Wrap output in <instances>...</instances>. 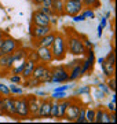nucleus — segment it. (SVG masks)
Returning <instances> with one entry per match:
<instances>
[{
  "instance_id": "0eeeda50",
  "label": "nucleus",
  "mask_w": 117,
  "mask_h": 124,
  "mask_svg": "<svg viewBox=\"0 0 117 124\" xmlns=\"http://www.w3.org/2000/svg\"><path fill=\"white\" fill-rule=\"evenodd\" d=\"M83 10V3L77 0H65V14H68L70 17L79 14Z\"/></svg>"
},
{
  "instance_id": "39448f33",
  "label": "nucleus",
  "mask_w": 117,
  "mask_h": 124,
  "mask_svg": "<svg viewBox=\"0 0 117 124\" xmlns=\"http://www.w3.org/2000/svg\"><path fill=\"white\" fill-rule=\"evenodd\" d=\"M19 47V41L13 39V37H3L1 40V46H0V51L1 54H11L14 50H17Z\"/></svg>"
},
{
  "instance_id": "58836bf2",
  "label": "nucleus",
  "mask_w": 117,
  "mask_h": 124,
  "mask_svg": "<svg viewBox=\"0 0 117 124\" xmlns=\"http://www.w3.org/2000/svg\"><path fill=\"white\" fill-rule=\"evenodd\" d=\"M73 19H74V21H77V22H79V21H84L86 18L83 17V15H79V14H76V15H73Z\"/></svg>"
},
{
  "instance_id": "a18cd8bd",
  "label": "nucleus",
  "mask_w": 117,
  "mask_h": 124,
  "mask_svg": "<svg viewBox=\"0 0 117 124\" xmlns=\"http://www.w3.org/2000/svg\"><path fill=\"white\" fill-rule=\"evenodd\" d=\"M1 55H3V54H1V51H0V57H1Z\"/></svg>"
},
{
  "instance_id": "6ab92c4d",
  "label": "nucleus",
  "mask_w": 117,
  "mask_h": 124,
  "mask_svg": "<svg viewBox=\"0 0 117 124\" xmlns=\"http://www.w3.org/2000/svg\"><path fill=\"white\" fill-rule=\"evenodd\" d=\"M79 109H80L79 105H70V103H69L68 109H66V113H65V117L68 120H76Z\"/></svg>"
},
{
  "instance_id": "6e6552de",
  "label": "nucleus",
  "mask_w": 117,
  "mask_h": 124,
  "mask_svg": "<svg viewBox=\"0 0 117 124\" xmlns=\"http://www.w3.org/2000/svg\"><path fill=\"white\" fill-rule=\"evenodd\" d=\"M50 32H51V26H50V25H47V26L33 25V26L30 28V35H32L33 39H40V37H43L44 35H47Z\"/></svg>"
},
{
  "instance_id": "1a4fd4ad",
  "label": "nucleus",
  "mask_w": 117,
  "mask_h": 124,
  "mask_svg": "<svg viewBox=\"0 0 117 124\" xmlns=\"http://www.w3.org/2000/svg\"><path fill=\"white\" fill-rule=\"evenodd\" d=\"M37 53H39V57H40V62L50 63V62L54 61V57H52V53H51L50 47H37Z\"/></svg>"
},
{
  "instance_id": "9b49d317",
  "label": "nucleus",
  "mask_w": 117,
  "mask_h": 124,
  "mask_svg": "<svg viewBox=\"0 0 117 124\" xmlns=\"http://www.w3.org/2000/svg\"><path fill=\"white\" fill-rule=\"evenodd\" d=\"M28 106H29V115L32 116H37L39 112V106H40V101L39 98L35 95H28Z\"/></svg>"
},
{
  "instance_id": "412c9836",
  "label": "nucleus",
  "mask_w": 117,
  "mask_h": 124,
  "mask_svg": "<svg viewBox=\"0 0 117 124\" xmlns=\"http://www.w3.org/2000/svg\"><path fill=\"white\" fill-rule=\"evenodd\" d=\"M13 58H14V61H22V59H26V50H23V48H17V50H14L13 53Z\"/></svg>"
},
{
  "instance_id": "5701e85b",
  "label": "nucleus",
  "mask_w": 117,
  "mask_h": 124,
  "mask_svg": "<svg viewBox=\"0 0 117 124\" xmlns=\"http://www.w3.org/2000/svg\"><path fill=\"white\" fill-rule=\"evenodd\" d=\"M40 84V80L36 79V77H33V76H30V77H26L25 79V84H23V87H36V85Z\"/></svg>"
},
{
  "instance_id": "bb28decb",
  "label": "nucleus",
  "mask_w": 117,
  "mask_h": 124,
  "mask_svg": "<svg viewBox=\"0 0 117 124\" xmlns=\"http://www.w3.org/2000/svg\"><path fill=\"white\" fill-rule=\"evenodd\" d=\"M83 6L86 7H98L99 6V0H81Z\"/></svg>"
},
{
  "instance_id": "b1692460",
  "label": "nucleus",
  "mask_w": 117,
  "mask_h": 124,
  "mask_svg": "<svg viewBox=\"0 0 117 124\" xmlns=\"http://www.w3.org/2000/svg\"><path fill=\"white\" fill-rule=\"evenodd\" d=\"M28 59H30V61H33L35 63H39L40 62V57H39V53H37V50H32V51H29L26 55Z\"/></svg>"
},
{
  "instance_id": "4c0bfd02",
  "label": "nucleus",
  "mask_w": 117,
  "mask_h": 124,
  "mask_svg": "<svg viewBox=\"0 0 117 124\" xmlns=\"http://www.w3.org/2000/svg\"><path fill=\"white\" fill-rule=\"evenodd\" d=\"M83 17L86 18V19H87V18H88V17H90V18H94V13H92L91 10H88V11H86V13L83 14Z\"/></svg>"
},
{
  "instance_id": "f3484780",
  "label": "nucleus",
  "mask_w": 117,
  "mask_h": 124,
  "mask_svg": "<svg viewBox=\"0 0 117 124\" xmlns=\"http://www.w3.org/2000/svg\"><path fill=\"white\" fill-rule=\"evenodd\" d=\"M81 75H83V72H81V62L79 61L72 66V70H70V73H69V81L76 80L77 77H80Z\"/></svg>"
},
{
  "instance_id": "72a5a7b5",
  "label": "nucleus",
  "mask_w": 117,
  "mask_h": 124,
  "mask_svg": "<svg viewBox=\"0 0 117 124\" xmlns=\"http://www.w3.org/2000/svg\"><path fill=\"white\" fill-rule=\"evenodd\" d=\"M41 11L45 13L47 15H50V17H54V13H52L51 7H48V6H43V7H41Z\"/></svg>"
},
{
  "instance_id": "c85d7f7f",
  "label": "nucleus",
  "mask_w": 117,
  "mask_h": 124,
  "mask_svg": "<svg viewBox=\"0 0 117 124\" xmlns=\"http://www.w3.org/2000/svg\"><path fill=\"white\" fill-rule=\"evenodd\" d=\"M101 123H112V117H110V113L109 112H102V119H101Z\"/></svg>"
},
{
  "instance_id": "c9c22d12",
  "label": "nucleus",
  "mask_w": 117,
  "mask_h": 124,
  "mask_svg": "<svg viewBox=\"0 0 117 124\" xmlns=\"http://www.w3.org/2000/svg\"><path fill=\"white\" fill-rule=\"evenodd\" d=\"M10 93H14V94H22V90L15 87V85H11L10 87Z\"/></svg>"
},
{
  "instance_id": "f257e3e1",
  "label": "nucleus",
  "mask_w": 117,
  "mask_h": 124,
  "mask_svg": "<svg viewBox=\"0 0 117 124\" xmlns=\"http://www.w3.org/2000/svg\"><path fill=\"white\" fill-rule=\"evenodd\" d=\"M50 48H51L54 61H62L66 57V39H65V36L62 33H57Z\"/></svg>"
},
{
  "instance_id": "a211bd4d",
  "label": "nucleus",
  "mask_w": 117,
  "mask_h": 124,
  "mask_svg": "<svg viewBox=\"0 0 117 124\" xmlns=\"http://www.w3.org/2000/svg\"><path fill=\"white\" fill-rule=\"evenodd\" d=\"M35 62L30 61V59H26L25 61V68H23L22 73H21V76H22L23 79H26V77H30L32 73H33V69H35Z\"/></svg>"
},
{
  "instance_id": "37998d69",
  "label": "nucleus",
  "mask_w": 117,
  "mask_h": 124,
  "mask_svg": "<svg viewBox=\"0 0 117 124\" xmlns=\"http://www.w3.org/2000/svg\"><path fill=\"white\" fill-rule=\"evenodd\" d=\"M102 29H103V26H101V25H99V26H98V35L99 36L102 35Z\"/></svg>"
},
{
  "instance_id": "f8f14e48",
  "label": "nucleus",
  "mask_w": 117,
  "mask_h": 124,
  "mask_svg": "<svg viewBox=\"0 0 117 124\" xmlns=\"http://www.w3.org/2000/svg\"><path fill=\"white\" fill-rule=\"evenodd\" d=\"M14 58H13V54H3L0 57V69L3 70H10L13 69L14 66Z\"/></svg>"
},
{
  "instance_id": "aec40b11",
  "label": "nucleus",
  "mask_w": 117,
  "mask_h": 124,
  "mask_svg": "<svg viewBox=\"0 0 117 124\" xmlns=\"http://www.w3.org/2000/svg\"><path fill=\"white\" fill-rule=\"evenodd\" d=\"M114 66H116V63H112V62H106L103 59L102 62V69H103V73L108 77H112L114 75Z\"/></svg>"
},
{
  "instance_id": "c756f323",
  "label": "nucleus",
  "mask_w": 117,
  "mask_h": 124,
  "mask_svg": "<svg viewBox=\"0 0 117 124\" xmlns=\"http://www.w3.org/2000/svg\"><path fill=\"white\" fill-rule=\"evenodd\" d=\"M105 61L106 62H112V63H116V53H114V50H112V51L108 54V57L105 58Z\"/></svg>"
},
{
  "instance_id": "2eb2a0df",
  "label": "nucleus",
  "mask_w": 117,
  "mask_h": 124,
  "mask_svg": "<svg viewBox=\"0 0 117 124\" xmlns=\"http://www.w3.org/2000/svg\"><path fill=\"white\" fill-rule=\"evenodd\" d=\"M3 102H4V109H6V115L8 116H15V101L14 98L8 97H3Z\"/></svg>"
},
{
  "instance_id": "20e7f679",
  "label": "nucleus",
  "mask_w": 117,
  "mask_h": 124,
  "mask_svg": "<svg viewBox=\"0 0 117 124\" xmlns=\"http://www.w3.org/2000/svg\"><path fill=\"white\" fill-rule=\"evenodd\" d=\"M15 101V116L25 119L29 116V106H28L26 98H14Z\"/></svg>"
},
{
  "instance_id": "c03bdc74",
  "label": "nucleus",
  "mask_w": 117,
  "mask_h": 124,
  "mask_svg": "<svg viewBox=\"0 0 117 124\" xmlns=\"http://www.w3.org/2000/svg\"><path fill=\"white\" fill-rule=\"evenodd\" d=\"M3 37H4V32L1 31V29H0V40L3 39Z\"/></svg>"
},
{
  "instance_id": "ea45409f",
  "label": "nucleus",
  "mask_w": 117,
  "mask_h": 124,
  "mask_svg": "<svg viewBox=\"0 0 117 124\" xmlns=\"http://www.w3.org/2000/svg\"><path fill=\"white\" fill-rule=\"evenodd\" d=\"M114 110H116V109H114V101H113V102H110V103H109V112L114 113Z\"/></svg>"
},
{
  "instance_id": "a19ab883",
  "label": "nucleus",
  "mask_w": 117,
  "mask_h": 124,
  "mask_svg": "<svg viewBox=\"0 0 117 124\" xmlns=\"http://www.w3.org/2000/svg\"><path fill=\"white\" fill-rule=\"evenodd\" d=\"M51 1H52V0H43V3H41V4H43V6H48V7H50V6H51Z\"/></svg>"
},
{
  "instance_id": "f03ea898",
  "label": "nucleus",
  "mask_w": 117,
  "mask_h": 124,
  "mask_svg": "<svg viewBox=\"0 0 117 124\" xmlns=\"http://www.w3.org/2000/svg\"><path fill=\"white\" fill-rule=\"evenodd\" d=\"M66 43H68L69 53H72L73 55H84L87 53V48L83 44V40L77 35H70L66 40Z\"/></svg>"
},
{
  "instance_id": "e433bc0d",
  "label": "nucleus",
  "mask_w": 117,
  "mask_h": 124,
  "mask_svg": "<svg viewBox=\"0 0 117 124\" xmlns=\"http://www.w3.org/2000/svg\"><path fill=\"white\" fill-rule=\"evenodd\" d=\"M10 80H11L13 83H19V81H21V76H19V75L11 76V77H10Z\"/></svg>"
},
{
  "instance_id": "dca6fc26",
  "label": "nucleus",
  "mask_w": 117,
  "mask_h": 124,
  "mask_svg": "<svg viewBox=\"0 0 117 124\" xmlns=\"http://www.w3.org/2000/svg\"><path fill=\"white\" fill-rule=\"evenodd\" d=\"M47 70H48V66H47L45 63H36V65H35V69H33L32 76L40 80L41 77H43V75H44Z\"/></svg>"
},
{
  "instance_id": "a878e982",
  "label": "nucleus",
  "mask_w": 117,
  "mask_h": 124,
  "mask_svg": "<svg viewBox=\"0 0 117 124\" xmlns=\"http://www.w3.org/2000/svg\"><path fill=\"white\" fill-rule=\"evenodd\" d=\"M76 121H79V123H86V108H80L79 109Z\"/></svg>"
},
{
  "instance_id": "423d86ee",
  "label": "nucleus",
  "mask_w": 117,
  "mask_h": 124,
  "mask_svg": "<svg viewBox=\"0 0 117 124\" xmlns=\"http://www.w3.org/2000/svg\"><path fill=\"white\" fill-rule=\"evenodd\" d=\"M32 23L33 25H40V26H47L51 23V17L43 13L41 10H37L32 14Z\"/></svg>"
},
{
  "instance_id": "2f4dec72",
  "label": "nucleus",
  "mask_w": 117,
  "mask_h": 124,
  "mask_svg": "<svg viewBox=\"0 0 117 124\" xmlns=\"http://www.w3.org/2000/svg\"><path fill=\"white\" fill-rule=\"evenodd\" d=\"M108 87L110 90H112L113 93L116 91V79H114V76H112V77H109V83H108Z\"/></svg>"
},
{
  "instance_id": "7ed1b4c3",
  "label": "nucleus",
  "mask_w": 117,
  "mask_h": 124,
  "mask_svg": "<svg viewBox=\"0 0 117 124\" xmlns=\"http://www.w3.org/2000/svg\"><path fill=\"white\" fill-rule=\"evenodd\" d=\"M69 81V72L66 68L57 66L51 70V83H65Z\"/></svg>"
},
{
  "instance_id": "cd10ccee",
  "label": "nucleus",
  "mask_w": 117,
  "mask_h": 124,
  "mask_svg": "<svg viewBox=\"0 0 117 124\" xmlns=\"http://www.w3.org/2000/svg\"><path fill=\"white\" fill-rule=\"evenodd\" d=\"M94 112L95 110H92V109H88V110L86 109V121L94 123Z\"/></svg>"
},
{
  "instance_id": "4be33fe9",
  "label": "nucleus",
  "mask_w": 117,
  "mask_h": 124,
  "mask_svg": "<svg viewBox=\"0 0 117 124\" xmlns=\"http://www.w3.org/2000/svg\"><path fill=\"white\" fill-rule=\"evenodd\" d=\"M68 106H69V102L66 101V99H63V101L58 102V119L65 117V113H66Z\"/></svg>"
},
{
  "instance_id": "9d476101",
  "label": "nucleus",
  "mask_w": 117,
  "mask_h": 124,
  "mask_svg": "<svg viewBox=\"0 0 117 124\" xmlns=\"http://www.w3.org/2000/svg\"><path fill=\"white\" fill-rule=\"evenodd\" d=\"M51 99H43L40 101V106H39V112L37 116L39 117H50V112H51Z\"/></svg>"
},
{
  "instance_id": "7c9ffc66",
  "label": "nucleus",
  "mask_w": 117,
  "mask_h": 124,
  "mask_svg": "<svg viewBox=\"0 0 117 124\" xmlns=\"http://www.w3.org/2000/svg\"><path fill=\"white\" fill-rule=\"evenodd\" d=\"M102 109H98V110L94 112V123H101V119H102Z\"/></svg>"
},
{
  "instance_id": "473e14b6",
  "label": "nucleus",
  "mask_w": 117,
  "mask_h": 124,
  "mask_svg": "<svg viewBox=\"0 0 117 124\" xmlns=\"http://www.w3.org/2000/svg\"><path fill=\"white\" fill-rule=\"evenodd\" d=\"M0 94H1L3 97H8V95H10V88H7L4 84H1V83H0Z\"/></svg>"
},
{
  "instance_id": "ddd939ff",
  "label": "nucleus",
  "mask_w": 117,
  "mask_h": 124,
  "mask_svg": "<svg viewBox=\"0 0 117 124\" xmlns=\"http://www.w3.org/2000/svg\"><path fill=\"white\" fill-rule=\"evenodd\" d=\"M55 35L57 33H54V32H50V33H47V35H44L43 37H40V39H36V46L37 47H51V44H52V41H54L55 39Z\"/></svg>"
},
{
  "instance_id": "f704fd0d",
  "label": "nucleus",
  "mask_w": 117,
  "mask_h": 124,
  "mask_svg": "<svg viewBox=\"0 0 117 124\" xmlns=\"http://www.w3.org/2000/svg\"><path fill=\"white\" fill-rule=\"evenodd\" d=\"M0 113L6 115V109H4V102H3V95L0 94Z\"/></svg>"
},
{
  "instance_id": "79ce46f5",
  "label": "nucleus",
  "mask_w": 117,
  "mask_h": 124,
  "mask_svg": "<svg viewBox=\"0 0 117 124\" xmlns=\"http://www.w3.org/2000/svg\"><path fill=\"white\" fill-rule=\"evenodd\" d=\"M32 1H33L35 4H37V6H40L41 3H43V0H32Z\"/></svg>"
},
{
  "instance_id": "393cba45",
  "label": "nucleus",
  "mask_w": 117,
  "mask_h": 124,
  "mask_svg": "<svg viewBox=\"0 0 117 124\" xmlns=\"http://www.w3.org/2000/svg\"><path fill=\"white\" fill-rule=\"evenodd\" d=\"M50 117H52V119H58V102H57V101L51 102V112H50Z\"/></svg>"
},
{
  "instance_id": "4468645a",
  "label": "nucleus",
  "mask_w": 117,
  "mask_h": 124,
  "mask_svg": "<svg viewBox=\"0 0 117 124\" xmlns=\"http://www.w3.org/2000/svg\"><path fill=\"white\" fill-rule=\"evenodd\" d=\"M50 7H51V10H52L54 15L61 17V15L65 14V0H52Z\"/></svg>"
}]
</instances>
